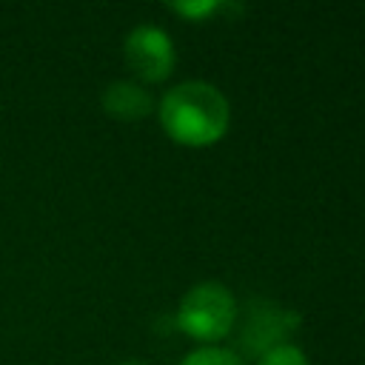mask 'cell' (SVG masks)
I'll use <instances>...</instances> for the list:
<instances>
[{
	"instance_id": "obj_3",
	"label": "cell",
	"mask_w": 365,
	"mask_h": 365,
	"mask_svg": "<svg viewBox=\"0 0 365 365\" xmlns=\"http://www.w3.org/2000/svg\"><path fill=\"white\" fill-rule=\"evenodd\" d=\"M237 345L245 356H262L277 345H285L291 334L299 328V314L288 311L268 299H251L245 308H237Z\"/></svg>"
},
{
	"instance_id": "obj_4",
	"label": "cell",
	"mask_w": 365,
	"mask_h": 365,
	"mask_svg": "<svg viewBox=\"0 0 365 365\" xmlns=\"http://www.w3.org/2000/svg\"><path fill=\"white\" fill-rule=\"evenodd\" d=\"M123 57L143 83H160L174 71L177 54L171 37L151 23H140L125 34Z\"/></svg>"
},
{
	"instance_id": "obj_6",
	"label": "cell",
	"mask_w": 365,
	"mask_h": 365,
	"mask_svg": "<svg viewBox=\"0 0 365 365\" xmlns=\"http://www.w3.org/2000/svg\"><path fill=\"white\" fill-rule=\"evenodd\" d=\"M180 365H242V359H240L234 351H228V348L202 345V348L185 354Z\"/></svg>"
},
{
	"instance_id": "obj_1",
	"label": "cell",
	"mask_w": 365,
	"mask_h": 365,
	"mask_svg": "<svg viewBox=\"0 0 365 365\" xmlns=\"http://www.w3.org/2000/svg\"><path fill=\"white\" fill-rule=\"evenodd\" d=\"M228 100L205 80H185L160 100V125L174 143L200 148L217 143L228 128Z\"/></svg>"
},
{
	"instance_id": "obj_8",
	"label": "cell",
	"mask_w": 365,
	"mask_h": 365,
	"mask_svg": "<svg viewBox=\"0 0 365 365\" xmlns=\"http://www.w3.org/2000/svg\"><path fill=\"white\" fill-rule=\"evenodd\" d=\"M171 11L182 14V17H191V20H200V17H208L214 11L222 9V3H214V0H200V3H168Z\"/></svg>"
},
{
	"instance_id": "obj_7",
	"label": "cell",
	"mask_w": 365,
	"mask_h": 365,
	"mask_svg": "<svg viewBox=\"0 0 365 365\" xmlns=\"http://www.w3.org/2000/svg\"><path fill=\"white\" fill-rule=\"evenodd\" d=\"M257 365H308V359H305V354L297 345L285 342V345H277L268 354H262L257 359Z\"/></svg>"
},
{
	"instance_id": "obj_2",
	"label": "cell",
	"mask_w": 365,
	"mask_h": 365,
	"mask_svg": "<svg viewBox=\"0 0 365 365\" xmlns=\"http://www.w3.org/2000/svg\"><path fill=\"white\" fill-rule=\"evenodd\" d=\"M174 319H177V328H182L194 339H202V342L222 339L237 319L234 294L220 282H200L182 294Z\"/></svg>"
},
{
	"instance_id": "obj_9",
	"label": "cell",
	"mask_w": 365,
	"mask_h": 365,
	"mask_svg": "<svg viewBox=\"0 0 365 365\" xmlns=\"http://www.w3.org/2000/svg\"><path fill=\"white\" fill-rule=\"evenodd\" d=\"M117 365H145V362H140V359H125V362H117Z\"/></svg>"
},
{
	"instance_id": "obj_5",
	"label": "cell",
	"mask_w": 365,
	"mask_h": 365,
	"mask_svg": "<svg viewBox=\"0 0 365 365\" xmlns=\"http://www.w3.org/2000/svg\"><path fill=\"white\" fill-rule=\"evenodd\" d=\"M100 103H103V111L108 117L123 120V123H137V120L148 117L151 108H154V97L134 80L108 83L100 94Z\"/></svg>"
}]
</instances>
